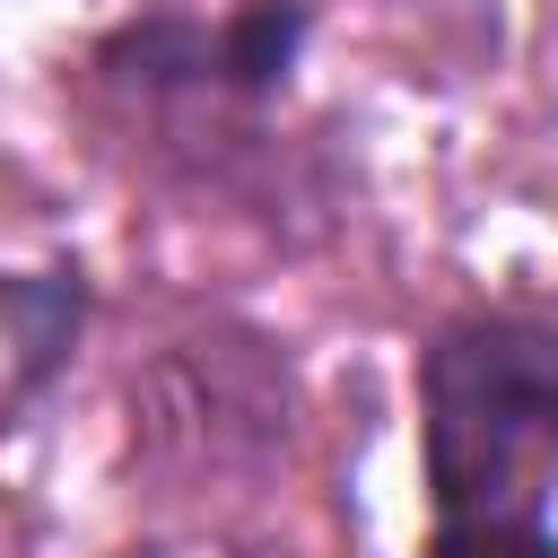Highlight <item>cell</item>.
Masks as SVG:
<instances>
[{
  "label": "cell",
  "instance_id": "2",
  "mask_svg": "<svg viewBox=\"0 0 558 558\" xmlns=\"http://www.w3.org/2000/svg\"><path fill=\"white\" fill-rule=\"evenodd\" d=\"M296 436V375L288 349L253 323H209L166 340L131 384V445L157 471H270Z\"/></svg>",
  "mask_w": 558,
  "mask_h": 558
},
{
  "label": "cell",
  "instance_id": "1",
  "mask_svg": "<svg viewBox=\"0 0 558 558\" xmlns=\"http://www.w3.org/2000/svg\"><path fill=\"white\" fill-rule=\"evenodd\" d=\"M418 471L436 514H541L558 488V323L462 314L418 357Z\"/></svg>",
  "mask_w": 558,
  "mask_h": 558
},
{
  "label": "cell",
  "instance_id": "4",
  "mask_svg": "<svg viewBox=\"0 0 558 558\" xmlns=\"http://www.w3.org/2000/svg\"><path fill=\"white\" fill-rule=\"evenodd\" d=\"M87 323V279L78 270H9L0 279V331L17 349V392H44L61 357L78 349Z\"/></svg>",
  "mask_w": 558,
  "mask_h": 558
},
{
  "label": "cell",
  "instance_id": "6",
  "mask_svg": "<svg viewBox=\"0 0 558 558\" xmlns=\"http://www.w3.org/2000/svg\"><path fill=\"white\" fill-rule=\"evenodd\" d=\"M418 558H558V532L541 514H436Z\"/></svg>",
  "mask_w": 558,
  "mask_h": 558
},
{
  "label": "cell",
  "instance_id": "5",
  "mask_svg": "<svg viewBox=\"0 0 558 558\" xmlns=\"http://www.w3.org/2000/svg\"><path fill=\"white\" fill-rule=\"evenodd\" d=\"M305 26H314L305 0H235L218 17V87L244 96V105L279 96L288 70H296V52H305Z\"/></svg>",
  "mask_w": 558,
  "mask_h": 558
},
{
  "label": "cell",
  "instance_id": "3",
  "mask_svg": "<svg viewBox=\"0 0 558 558\" xmlns=\"http://www.w3.org/2000/svg\"><path fill=\"white\" fill-rule=\"evenodd\" d=\"M96 61L140 87V96H174V87H218V26H201L192 9H148L131 26H113L96 44Z\"/></svg>",
  "mask_w": 558,
  "mask_h": 558
}]
</instances>
